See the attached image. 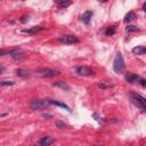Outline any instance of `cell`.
Returning a JSON list of instances; mask_svg holds the SVG:
<instances>
[{
    "mask_svg": "<svg viewBox=\"0 0 146 146\" xmlns=\"http://www.w3.org/2000/svg\"><path fill=\"white\" fill-rule=\"evenodd\" d=\"M124 60H123V57H122V54L121 52H117L115 55V58L113 60V70L116 74H123L124 73Z\"/></svg>",
    "mask_w": 146,
    "mask_h": 146,
    "instance_id": "obj_1",
    "label": "cell"
},
{
    "mask_svg": "<svg viewBox=\"0 0 146 146\" xmlns=\"http://www.w3.org/2000/svg\"><path fill=\"white\" fill-rule=\"evenodd\" d=\"M35 74L41 78H54L60 74L58 70H52V68H39L35 71Z\"/></svg>",
    "mask_w": 146,
    "mask_h": 146,
    "instance_id": "obj_2",
    "label": "cell"
},
{
    "mask_svg": "<svg viewBox=\"0 0 146 146\" xmlns=\"http://www.w3.org/2000/svg\"><path fill=\"white\" fill-rule=\"evenodd\" d=\"M49 105H50L49 99H35L30 103V108L31 110H41V108L48 107Z\"/></svg>",
    "mask_w": 146,
    "mask_h": 146,
    "instance_id": "obj_3",
    "label": "cell"
},
{
    "mask_svg": "<svg viewBox=\"0 0 146 146\" xmlns=\"http://www.w3.org/2000/svg\"><path fill=\"white\" fill-rule=\"evenodd\" d=\"M59 42L62 43H65V44H71V43H78L80 40L75 36V35H70V34H66V35H62L58 38Z\"/></svg>",
    "mask_w": 146,
    "mask_h": 146,
    "instance_id": "obj_4",
    "label": "cell"
},
{
    "mask_svg": "<svg viewBox=\"0 0 146 146\" xmlns=\"http://www.w3.org/2000/svg\"><path fill=\"white\" fill-rule=\"evenodd\" d=\"M75 73L79 74V75H82V76H88V75H92L94 71L88 66H76L75 67Z\"/></svg>",
    "mask_w": 146,
    "mask_h": 146,
    "instance_id": "obj_5",
    "label": "cell"
},
{
    "mask_svg": "<svg viewBox=\"0 0 146 146\" xmlns=\"http://www.w3.org/2000/svg\"><path fill=\"white\" fill-rule=\"evenodd\" d=\"M9 56L14 60H19L24 57V51L22 49H13V50L9 51Z\"/></svg>",
    "mask_w": 146,
    "mask_h": 146,
    "instance_id": "obj_6",
    "label": "cell"
},
{
    "mask_svg": "<svg viewBox=\"0 0 146 146\" xmlns=\"http://www.w3.org/2000/svg\"><path fill=\"white\" fill-rule=\"evenodd\" d=\"M54 143H55V138H52V137H50V136L42 137V138L38 141V144L41 145V146H48V145H51V144H54Z\"/></svg>",
    "mask_w": 146,
    "mask_h": 146,
    "instance_id": "obj_7",
    "label": "cell"
},
{
    "mask_svg": "<svg viewBox=\"0 0 146 146\" xmlns=\"http://www.w3.org/2000/svg\"><path fill=\"white\" fill-rule=\"evenodd\" d=\"M124 79H125V81H128V82H130V83H136L137 81H139V75H137V74H135V73L128 72V73L125 74Z\"/></svg>",
    "mask_w": 146,
    "mask_h": 146,
    "instance_id": "obj_8",
    "label": "cell"
},
{
    "mask_svg": "<svg viewBox=\"0 0 146 146\" xmlns=\"http://www.w3.org/2000/svg\"><path fill=\"white\" fill-rule=\"evenodd\" d=\"M91 17H92V11L87 10V11H84V13L82 14V16H81V21H82L84 24H89Z\"/></svg>",
    "mask_w": 146,
    "mask_h": 146,
    "instance_id": "obj_9",
    "label": "cell"
},
{
    "mask_svg": "<svg viewBox=\"0 0 146 146\" xmlns=\"http://www.w3.org/2000/svg\"><path fill=\"white\" fill-rule=\"evenodd\" d=\"M52 86H54V87H57V88H60V89H63V90H65V91H70V89H71V87H70L66 82H64V81H57V82H55Z\"/></svg>",
    "mask_w": 146,
    "mask_h": 146,
    "instance_id": "obj_10",
    "label": "cell"
},
{
    "mask_svg": "<svg viewBox=\"0 0 146 146\" xmlns=\"http://www.w3.org/2000/svg\"><path fill=\"white\" fill-rule=\"evenodd\" d=\"M41 30H42L41 26H33V27H30V29H23L22 32L23 33H29V34H34V33H38Z\"/></svg>",
    "mask_w": 146,
    "mask_h": 146,
    "instance_id": "obj_11",
    "label": "cell"
},
{
    "mask_svg": "<svg viewBox=\"0 0 146 146\" xmlns=\"http://www.w3.org/2000/svg\"><path fill=\"white\" fill-rule=\"evenodd\" d=\"M131 99H133V100H137V102H139V103H141L143 105H145V106H146V99H145L143 96H140L139 94H136V92H131Z\"/></svg>",
    "mask_w": 146,
    "mask_h": 146,
    "instance_id": "obj_12",
    "label": "cell"
},
{
    "mask_svg": "<svg viewBox=\"0 0 146 146\" xmlns=\"http://www.w3.org/2000/svg\"><path fill=\"white\" fill-rule=\"evenodd\" d=\"M145 52H146V48L144 46H137L132 48V54L135 55H144Z\"/></svg>",
    "mask_w": 146,
    "mask_h": 146,
    "instance_id": "obj_13",
    "label": "cell"
},
{
    "mask_svg": "<svg viewBox=\"0 0 146 146\" xmlns=\"http://www.w3.org/2000/svg\"><path fill=\"white\" fill-rule=\"evenodd\" d=\"M49 102H50V105L52 104V105H56V106H59V107H63V108H65L66 111H68V112H71V107H70L68 105H66V104H64V103H60V102H57V100H52V99H49Z\"/></svg>",
    "mask_w": 146,
    "mask_h": 146,
    "instance_id": "obj_14",
    "label": "cell"
},
{
    "mask_svg": "<svg viewBox=\"0 0 146 146\" xmlns=\"http://www.w3.org/2000/svg\"><path fill=\"white\" fill-rule=\"evenodd\" d=\"M16 74H17V76H19V78H27V76L30 75V73H29L26 70H23V68L16 70Z\"/></svg>",
    "mask_w": 146,
    "mask_h": 146,
    "instance_id": "obj_15",
    "label": "cell"
},
{
    "mask_svg": "<svg viewBox=\"0 0 146 146\" xmlns=\"http://www.w3.org/2000/svg\"><path fill=\"white\" fill-rule=\"evenodd\" d=\"M136 18V14L133 13V11H129L125 16H124V23H129V22H131L132 19H135Z\"/></svg>",
    "mask_w": 146,
    "mask_h": 146,
    "instance_id": "obj_16",
    "label": "cell"
},
{
    "mask_svg": "<svg viewBox=\"0 0 146 146\" xmlns=\"http://www.w3.org/2000/svg\"><path fill=\"white\" fill-rule=\"evenodd\" d=\"M115 32H116V27H115V26H108V27L104 31L105 35H107V36H111V35L115 34Z\"/></svg>",
    "mask_w": 146,
    "mask_h": 146,
    "instance_id": "obj_17",
    "label": "cell"
},
{
    "mask_svg": "<svg viewBox=\"0 0 146 146\" xmlns=\"http://www.w3.org/2000/svg\"><path fill=\"white\" fill-rule=\"evenodd\" d=\"M70 5H71V1H70V0H62V1L58 3L57 7H58L59 9H63V8H67Z\"/></svg>",
    "mask_w": 146,
    "mask_h": 146,
    "instance_id": "obj_18",
    "label": "cell"
},
{
    "mask_svg": "<svg viewBox=\"0 0 146 146\" xmlns=\"http://www.w3.org/2000/svg\"><path fill=\"white\" fill-rule=\"evenodd\" d=\"M125 31L127 32H136V31H139V29L137 26H135V25H128Z\"/></svg>",
    "mask_w": 146,
    "mask_h": 146,
    "instance_id": "obj_19",
    "label": "cell"
},
{
    "mask_svg": "<svg viewBox=\"0 0 146 146\" xmlns=\"http://www.w3.org/2000/svg\"><path fill=\"white\" fill-rule=\"evenodd\" d=\"M15 82L14 81H1L0 82V86L1 87H7V86H14Z\"/></svg>",
    "mask_w": 146,
    "mask_h": 146,
    "instance_id": "obj_20",
    "label": "cell"
},
{
    "mask_svg": "<svg viewBox=\"0 0 146 146\" xmlns=\"http://www.w3.org/2000/svg\"><path fill=\"white\" fill-rule=\"evenodd\" d=\"M99 88H102V89H107V88H111V87H113L112 84H106V83H103V82H98V84H97Z\"/></svg>",
    "mask_w": 146,
    "mask_h": 146,
    "instance_id": "obj_21",
    "label": "cell"
},
{
    "mask_svg": "<svg viewBox=\"0 0 146 146\" xmlns=\"http://www.w3.org/2000/svg\"><path fill=\"white\" fill-rule=\"evenodd\" d=\"M56 125H57V128H59V129L66 128V124H65L64 122H62V121H56Z\"/></svg>",
    "mask_w": 146,
    "mask_h": 146,
    "instance_id": "obj_22",
    "label": "cell"
},
{
    "mask_svg": "<svg viewBox=\"0 0 146 146\" xmlns=\"http://www.w3.org/2000/svg\"><path fill=\"white\" fill-rule=\"evenodd\" d=\"M29 21V16H22L21 18H19V22L21 23H26Z\"/></svg>",
    "mask_w": 146,
    "mask_h": 146,
    "instance_id": "obj_23",
    "label": "cell"
},
{
    "mask_svg": "<svg viewBox=\"0 0 146 146\" xmlns=\"http://www.w3.org/2000/svg\"><path fill=\"white\" fill-rule=\"evenodd\" d=\"M42 117L49 120V119H52V115H51V114H46V113H43V114H42Z\"/></svg>",
    "mask_w": 146,
    "mask_h": 146,
    "instance_id": "obj_24",
    "label": "cell"
},
{
    "mask_svg": "<svg viewBox=\"0 0 146 146\" xmlns=\"http://www.w3.org/2000/svg\"><path fill=\"white\" fill-rule=\"evenodd\" d=\"M139 81H140V84H141L143 87H145V86H146V80H145L144 78H139Z\"/></svg>",
    "mask_w": 146,
    "mask_h": 146,
    "instance_id": "obj_25",
    "label": "cell"
},
{
    "mask_svg": "<svg viewBox=\"0 0 146 146\" xmlns=\"http://www.w3.org/2000/svg\"><path fill=\"white\" fill-rule=\"evenodd\" d=\"M7 54V51L5 50V49H0V56H3V55H6Z\"/></svg>",
    "mask_w": 146,
    "mask_h": 146,
    "instance_id": "obj_26",
    "label": "cell"
},
{
    "mask_svg": "<svg viewBox=\"0 0 146 146\" xmlns=\"http://www.w3.org/2000/svg\"><path fill=\"white\" fill-rule=\"evenodd\" d=\"M5 71H6V68H5L3 66H1V65H0V74H2Z\"/></svg>",
    "mask_w": 146,
    "mask_h": 146,
    "instance_id": "obj_27",
    "label": "cell"
},
{
    "mask_svg": "<svg viewBox=\"0 0 146 146\" xmlns=\"http://www.w3.org/2000/svg\"><path fill=\"white\" fill-rule=\"evenodd\" d=\"M143 10H144V11H146V3H144V5H143Z\"/></svg>",
    "mask_w": 146,
    "mask_h": 146,
    "instance_id": "obj_28",
    "label": "cell"
},
{
    "mask_svg": "<svg viewBox=\"0 0 146 146\" xmlns=\"http://www.w3.org/2000/svg\"><path fill=\"white\" fill-rule=\"evenodd\" d=\"M99 1H102V2H105V1H107V0H99Z\"/></svg>",
    "mask_w": 146,
    "mask_h": 146,
    "instance_id": "obj_29",
    "label": "cell"
}]
</instances>
